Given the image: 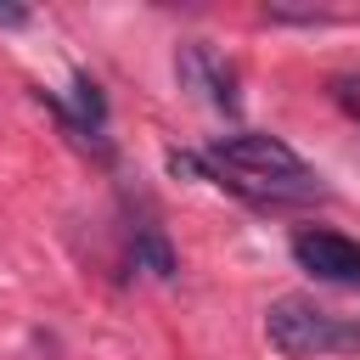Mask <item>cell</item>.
Returning a JSON list of instances; mask_svg holds the SVG:
<instances>
[{
    "mask_svg": "<svg viewBox=\"0 0 360 360\" xmlns=\"http://www.w3.org/2000/svg\"><path fill=\"white\" fill-rule=\"evenodd\" d=\"M208 169H219L225 180L219 186H231V191H242V197H253V202H315V197H326V186H321V174L281 141V135H259V129H242V135H219V141H208Z\"/></svg>",
    "mask_w": 360,
    "mask_h": 360,
    "instance_id": "6da1fadb",
    "label": "cell"
},
{
    "mask_svg": "<svg viewBox=\"0 0 360 360\" xmlns=\"http://www.w3.org/2000/svg\"><path fill=\"white\" fill-rule=\"evenodd\" d=\"M264 338L287 360H326V354L360 349V326H349L343 315L321 309L315 298H276L264 309Z\"/></svg>",
    "mask_w": 360,
    "mask_h": 360,
    "instance_id": "7a4b0ae2",
    "label": "cell"
},
{
    "mask_svg": "<svg viewBox=\"0 0 360 360\" xmlns=\"http://www.w3.org/2000/svg\"><path fill=\"white\" fill-rule=\"evenodd\" d=\"M292 259L332 287H360V242L338 231H292Z\"/></svg>",
    "mask_w": 360,
    "mask_h": 360,
    "instance_id": "3957f363",
    "label": "cell"
},
{
    "mask_svg": "<svg viewBox=\"0 0 360 360\" xmlns=\"http://www.w3.org/2000/svg\"><path fill=\"white\" fill-rule=\"evenodd\" d=\"M180 79H186L191 90H202L219 112H236V73H231L208 45H186V51H180Z\"/></svg>",
    "mask_w": 360,
    "mask_h": 360,
    "instance_id": "277c9868",
    "label": "cell"
},
{
    "mask_svg": "<svg viewBox=\"0 0 360 360\" xmlns=\"http://www.w3.org/2000/svg\"><path fill=\"white\" fill-rule=\"evenodd\" d=\"M135 264H146L152 276H169V270H174V253H169V242H163L152 225L135 231Z\"/></svg>",
    "mask_w": 360,
    "mask_h": 360,
    "instance_id": "5b68a950",
    "label": "cell"
},
{
    "mask_svg": "<svg viewBox=\"0 0 360 360\" xmlns=\"http://www.w3.org/2000/svg\"><path fill=\"white\" fill-rule=\"evenodd\" d=\"M22 22H28L22 6H0V28H22Z\"/></svg>",
    "mask_w": 360,
    "mask_h": 360,
    "instance_id": "8992f818",
    "label": "cell"
}]
</instances>
